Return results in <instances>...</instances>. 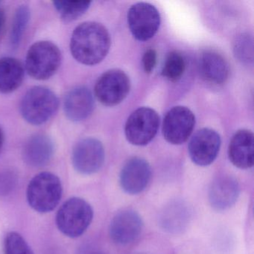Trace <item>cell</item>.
Wrapping results in <instances>:
<instances>
[{"label": "cell", "instance_id": "83f0119b", "mask_svg": "<svg viewBox=\"0 0 254 254\" xmlns=\"http://www.w3.org/2000/svg\"><path fill=\"white\" fill-rule=\"evenodd\" d=\"M4 142V133L2 129L0 127V150L2 149V145Z\"/></svg>", "mask_w": 254, "mask_h": 254}, {"label": "cell", "instance_id": "30bf717a", "mask_svg": "<svg viewBox=\"0 0 254 254\" xmlns=\"http://www.w3.org/2000/svg\"><path fill=\"white\" fill-rule=\"evenodd\" d=\"M194 124L195 118L190 109L175 107L166 114L163 120V136L169 143L181 145L189 139Z\"/></svg>", "mask_w": 254, "mask_h": 254}, {"label": "cell", "instance_id": "5bb4252c", "mask_svg": "<svg viewBox=\"0 0 254 254\" xmlns=\"http://www.w3.org/2000/svg\"><path fill=\"white\" fill-rule=\"evenodd\" d=\"M240 193L239 183L230 175L217 177L209 189V201L216 211L230 209L236 203Z\"/></svg>", "mask_w": 254, "mask_h": 254}, {"label": "cell", "instance_id": "7c38bea8", "mask_svg": "<svg viewBox=\"0 0 254 254\" xmlns=\"http://www.w3.org/2000/svg\"><path fill=\"white\" fill-rule=\"evenodd\" d=\"M221 147V138L215 130L203 128L193 136L189 145V153L193 163L206 166L216 159Z\"/></svg>", "mask_w": 254, "mask_h": 254}, {"label": "cell", "instance_id": "8fae6325", "mask_svg": "<svg viewBox=\"0 0 254 254\" xmlns=\"http://www.w3.org/2000/svg\"><path fill=\"white\" fill-rule=\"evenodd\" d=\"M143 229L140 215L131 209H124L114 215L110 224V236L117 245H127L136 241Z\"/></svg>", "mask_w": 254, "mask_h": 254}, {"label": "cell", "instance_id": "4fadbf2b", "mask_svg": "<svg viewBox=\"0 0 254 254\" xmlns=\"http://www.w3.org/2000/svg\"><path fill=\"white\" fill-rule=\"evenodd\" d=\"M151 178V169L146 160L133 157L123 166L120 173V185L129 194H137L148 187Z\"/></svg>", "mask_w": 254, "mask_h": 254}, {"label": "cell", "instance_id": "7402d4cb", "mask_svg": "<svg viewBox=\"0 0 254 254\" xmlns=\"http://www.w3.org/2000/svg\"><path fill=\"white\" fill-rule=\"evenodd\" d=\"M186 64L184 57L177 52L169 53L165 61L162 74L169 81L179 80L185 71Z\"/></svg>", "mask_w": 254, "mask_h": 254}, {"label": "cell", "instance_id": "f1b7e54d", "mask_svg": "<svg viewBox=\"0 0 254 254\" xmlns=\"http://www.w3.org/2000/svg\"><path fill=\"white\" fill-rule=\"evenodd\" d=\"M4 19H5V17H4L3 11L0 8V30L2 29V25H3Z\"/></svg>", "mask_w": 254, "mask_h": 254}, {"label": "cell", "instance_id": "484cf974", "mask_svg": "<svg viewBox=\"0 0 254 254\" xmlns=\"http://www.w3.org/2000/svg\"><path fill=\"white\" fill-rule=\"evenodd\" d=\"M17 184V177L12 172L0 174V195H6L12 191Z\"/></svg>", "mask_w": 254, "mask_h": 254}, {"label": "cell", "instance_id": "5b68a950", "mask_svg": "<svg viewBox=\"0 0 254 254\" xmlns=\"http://www.w3.org/2000/svg\"><path fill=\"white\" fill-rule=\"evenodd\" d=\"M62 60V53L56 44L50 41H38L28 50L26 72L34 79H49L59 70Z\"/></svg>", "mask_w": 254, "mask_h": 254}, {"label": "cell", "instance_id": "ba28073f", "mask_svg": "<svg viewBox=\"0 0 254 254\" xmlns=\"http://www.w3.org/2000/svg\"><path fill=\"white\" fill-rule=\"evenodd\" d=\"M127 23L136 39L146 41L157 33L160 24V13L154 5L139 2L130 7L127 13Z\"/></svg>", "mask_w": 254, "mask_h": 254}, {"label": "cell", "instance_id": "f546056e", "mask_svg": "<svg viewBox=\"0 0 254 254\" xmlns=\"http://www.w3.org/2000/svg\"></svg>", "mask_w": 254, "mask_h": 254}, {"label": "cell", "instance_id": "d4e9b609", "mask_svg": "<svg viewBox=\"0 0 254 254\" xmlns=\"http://www.w3.org/2000/svg\"><path fill=\"white\" fill-rule=\"evenodd\" d=\"M235 55L243 63L249 64L254 60V43L252 37L243 34L235 42Z\"/></svg>", "mask_w": 254, "mask_h": 254}, {"label": "cell", "instance_id": "ffe728a7", "mask_svg": "<svg viewBox=\"0 0 254 254\" xmlns=\"http://www.w3.org/2000/svg\"><path fill=\"white\" fill-rule=\"evenodd\" d=\"M190 210L184 202L175 201L166 206L160 216V224L166 231L177 233L187 227Z\"/></svg>", "mask_w": 254, "mask_h": 254}, {"label": "cell", "instance_id": "2e32d148", "mask_svg": "<svg viewBox=\"0 0 254 254\" xmlns=\"http://www.w3.org/2000/svg\"><path fill=\"white\" fill-rule=\"evenodd\" d=\"M229 158L236 167L250 169L254 166V136L252 132L240 130L235 133L229 145Z\"/></svg>", "mask_w": 254, "mask_h": 254}, {"label": "cell", "instance_id": "277c9868", "mask_svg": "<svg viewBox=\"0 0 254 254\" xmlns=\"http://www.w3.org/2000/svg\"><path fill=\"white\" fill-rule=\"evenodd\" d=\"M93 218V208L81 197L68 199L56 215L58 228L65 236L78 238L85 233Z\"/></svg>", "mask_w": 254, "mask_h": 254}, {"label": "cell", "instance_id": "52a82bcc", "mask_svg": "<svg viewBox=\"0 0 254 254\" xmlns=\"http://www.w3.org/2000/svg\"><path fill=\"white\" fill-rule=\"evenodd\" d=\"M130 87V80L123 71L111 69L98 79L95 86V94L102 105L115 106L127 97Z\"/></svg>", "mask_w": 254, "mask_h": 254}, {"label": "cell", "instance_id": "603a6c76", "mask_svg": "<svg viewBox=\"0 0 254 254\" xmlns=\"http://www.w3.org/2000/svg\"><path fill=\"white\" fill-rule=\"evenodd\" d=\"M30 17V11L27 5H20L14 15L11 33V42L13 47L20 44Z\"/></svg>", "mask_w": 254, "mask_h": 254}, {"label": "cell", "instance_id": "cb8c5ba5", "mask_svg": "<svg viewBox=\"0 0 254 254\" xmlns=\"http://www.w3.org/2000/svg\"><path fill=\"white\" fill-rule=\"evenodd\" d=\"M4 249L5 254H34L23 236L16 232H11L5 236Z\"/></svg>", "mask_w": 254, "mask_h": 254}, {"label": "cell", "instance_id": "8992f818", "mask_svg": "<svg viewBox=\"0 0 254 254\" xmlns=\"http://www.w3.org/2000/svg\"><path fill=\"white\" fill-rule=\"evenodd\" d=\"M160 124L158 114L149 108H140L129 117L126 125V136L134 145H145L157 134Z\"/></svg>", "mask_w": 254, "mask_h": 254}, {"label": "cell", "instance_id": "7a4b0ae2", "mask_svg": "<svg viewBox=\"0 0 254 254\" xmlns=\"http://www.w3.org/2000/svg\"><path fill=\"white\" fill-rule=\"evenodd\" d=\"M63 188L59 177L51 172H41L32 178L28 186L27 200L32 209L47 213L59 205Z\"/></svg>", "mask_w": 254, "mask_h": 254}, {"label": "cell", "instance_id": "9c48e42d", "mask_svg": "<svg viewBox=\"0 0 254 254\" xmlns=\"http://www.w3.org/2000/svg\"><path fill=\"white\" fill-rule=\"evenodd\" d=\"M105 149L100 141L95 138H85L74 146L72 165L81 175H93L100 170L105 162Z\"/></svg>", "mask_w": 254, "mask_h": 254}, {"label": "cell", "instance_id": "4316f807", "mask_svg": "<svg viewBox=\"0 0 254 254\" xmlns=\"http://www.w3.org/2000/svg\"><path fill=\"white\" fill-rule=\"evenodd\" d=\"M157 64V53L153 49H149L144 53L142 57V64L146 73H151Z\"/></svg>", "mask_w": 254, "mask_h": 254}, {"label": "cell", "instance_id": "9a60e30c", "mask_svg": "<svg viewBox=\"0 0 254 254\" xmlns=\"http://www.w3.org/2000/svg\"><path fill=\"white\" fill-rule=\"evenodd\" d=\"M94 99L87 87L80 86L72 89L65 96L64 109L67 118L72 122L86 120L93 112Z\"/></svg>", "mask_w": 254, "mask_h": 254}, {"label": "cell", "instance_id": "44dd1931", "mask_svg": "<svg viewBox=\"0 0 254 254\" xmlns=\"http://www.w3.org/2000/svg\"><path fill=\"white\" fill-rule=\"evenodd\" d=\"M55 8L61 18L66 23H70L79 18L90 8L91 2L87 1H55Z\"/></svg>", "mask_w": 254, "mask_h": 254}, {"label": "cell", "instance_id": "e0dca14e", "mask_svg": "<svg viewBox=\"0 0 254 254\" xmlns=\"http://www.w3.org/2000/svg\"><path fill=\"white\" fill-rule=\"evenodd\" d=\"M53 140L45 134L31 136L25 144L23 156L24 161L32 167H43L50 163L54 154Z\"/></svg>", "mask_w": 254, "mask_h": 254}, {"label": "cell", "instance_id": "6da1fadb", "mask_svg": "<svg viewBox=\"0 0 254 254\" xmlns=\"http://www.w3.org/2000/svg\"><path fill=\"white\" fill-rule=\"evenodd\" d=\"M111 47L106 28L96 22H85L77 26L70 41L74 59L84 65L93 66L103 61Z\"/></svg>", "mask_w": 254, "mask_h": 254}, {"label": "cell", "instance_id": "3957f363", "mask_svg": "<svg viewBox=\"0 0 254 254\" xmlns=\"http://www.w3.org/2000/svg\"><path fill=\"white\" fill-rule=\"evenodd\" d=\"M59 101L50 89L37 86L28 90L20 105L24 120L34 126L44 124L57 112Z\"/></svg>", "mask_w": 254, "mask_h": 254}, {"label": "cell", "instance_id": "d6986e66", "mask_svg": "<svg viewBox=\"0 0 254 254\" xmlns=\"http://www.w3.org/2000/svg\"><path fill=\"white\" fill-rule=\"evenodd\" d=\"M24 67L14 58L0 59V93H10L21 86L24 79Z\"/></svg>", "mask_w": 254, "mask_h": 254}, {"label": "cell", "instance_id": "ac0fdd59", "mask_svg": "<svg viewBox=\"0 0 254 254\" xmlns=\"http://www.w3.org/2000/svg\"><path fill=\"white\" fill-rule=\"evenodd\" d=\"M199 72L203 80L213 84H221L228 78L229 66L225 59L213 51L202 53L199 59Z\"/></svg>", "mask_w": 254, "mask_h": 254}]
</instances>
